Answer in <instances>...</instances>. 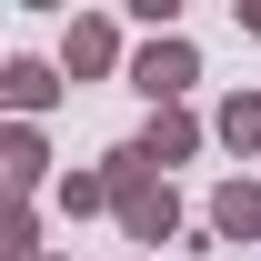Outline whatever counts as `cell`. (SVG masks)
<instances>
[{"mask_svg": "<svg viewBox=\"0 0 261 261\" xmlns=\"http://www.w3.org/2000/svg\"><path fill=\"white\" fill-rule=\"evenodd\" d=\"M141 81H151V91H181V81H191V61H181V50H151V61H141Z\"/></svg>", "mask_w": 261, "mask_h": 261, "instance_id": "cell-1", "label": "cell"}]
</instances>
